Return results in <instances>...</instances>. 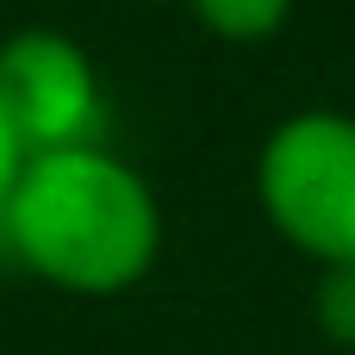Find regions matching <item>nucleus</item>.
<instances>
[{
  "instance_id": "nucleus-3",
  "label": "nucleus",
  "mask_w": 355,
  "mask_h": 355,
  "mask_svg": "<svg viewBox=\"0 0 355 355\" xmlns=\"http://www.w3.org/2000/svg\"><path fill=\"white\" fill-rule=\"evenodd\" d=\"M0 112L25 156L100 144L94 131L106 119V94L94 56L50 25H25L0 37Z\"/></svg>"
},
{
  "instance_id": "nucleus-4",
  "label": "nucleus",
  "mask_w": 355,
  "mask_h": 355,
  "mask_svg": "<svg viewBox=\"0 0 355 355\" xmlns=\"http://www.w3.org/2000/svg\"><path fill=\"white\" fill-rule=\"evenodd\" d=\"M200 12V25L225 44H268L287 19H293V0H187Z\"/></svg>"
},
{
  "instance_id": "nucleus-6",
  "label": "nucleus",
  "mask_w": 355,
  "mask_h": 355,
  "mask_svg": "<svg viewBox=\"0 0 355 355\" xmlns=\"http://www.w3.org/2000/svg\"><path fill=\"white\" fill-rule=\"evenodd\" d=\"M19 168H25V150H19V137H12V125H6V112H0V206H6V193H12V181H19Z\"/></svg>"
},
{
  "instance_id": "nucleus-1",
  "label": "nucleus",
  "mask_w": 355,
  "mask_h": 355,
  "mask_svg": "<svg viewBox=\"0 0 355 355\" xmlns=\"http://www.w3.org/2000/svg\"><path fill=\"white\" fill-rule=\"evenodd\" d=\"M0 237L12 262L37 281L81 300H106L156 268L162 206L125 156H112L106 144H75L25 156L0 206Z\"/></svg>"
},
{
  "instance_id": "nucleus-5",
  "label": "nucleus",
  "mask_w": 355,
  "mask_h": 355,
  "mask_svg": "<svg viewBox=\"0 0 355 355\" xmlns=\"http://www.w3.org/2000/svg\"><path fill=\"white\" fill-rule=\"evenodd\" d=\"M318 324L331 343L355 349V262L349 268H318V300H312Z\"/></svg>"
},
{
  "instance_id": "nucleus-2",
  "label": "nucleus",
  "mask_w": 355,
  "mask_h": 355,
  "mask_svg": "<svg viewBox=\"0 0 355 355\" xmlns=\"http://www.w3.org/2000/svg\"><path fill=\"white\" fill-rule=\"evenodd\" d=\"M256 200L268 225L318 268L355 262V112H287L256 150Z\"/></svg>"
}]
</instances>
